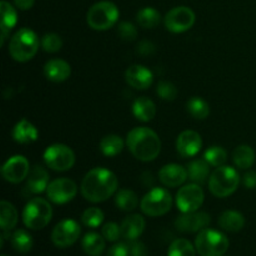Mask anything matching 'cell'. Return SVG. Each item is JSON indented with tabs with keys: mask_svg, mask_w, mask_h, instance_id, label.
<instances>
[{
	"mask_svg": "<svg viewBox=\"0 0 256 256\" xmlns=\"http://www.w3.org/2000/svg\"><path fill=\"white\" fill-rule=\"evenodd\" d=\"M116 175L105 168L90 170L82 182V194L90 202H104L118 192Z\"/></svg>",
	"mask_w": 256,
	"mask_h": 256,
	"instance_id": "obj_1",
	"label": "cell"
},
{
	"mask_svg": "<svg viewBox=\"0 0 256 256\" xmlns=\"http://www.w3.org/2000/svg\"><path fill=\"white\" fill-rule=\"evenodd\" d=\"M126 146L135 159L149 162L156 159L162 152V142L154 130L135 128L128 134Z\"/></svg>",
	"mask_w": 256,
	"mask_h": 256,
	"instance_id": "obj_2",
	"label": "cell"
},
{
	"mask_svg": "<svg viewBox=\"0 0 256 256\" xmlns=\"http://www.w3.org/2000/svg\"><path fill=\"white\" fill-rule=\"evenodd\" d=\"M39 48L40 40L36 32L28 28H22L10 39L9 54L15 62H26L38 54Z\"/></svg>",
	"mask_w": 256,
	"mask_h": 256,
	"instance_id": "obj_3",
	"label": "cell"
},
{
	"mask_svg": "<svg viewBox=\"0 0 256 256\" xmlns=\"http://www.w3.org/2000/svg\"><path fill=\"white\" fill-rule=\"evenodd\" d=\"M240 184V175L236 169L232 166L216 168L209 179V189L214 196L224 199L238 190Z\"/></svg>",
	"mask_w": 256,
	"mask_h": 256,
	"instance_id": "obj_4",
	"label": "cell"
},
{
	"mask_svg": "<svg viewBox=\"0 0 256 256\" xmlns=\"http://www.w3.org/2000/svg\"><path fill=\"white\" fill-rule=\"evenodd\" d=\"M120 12L112 2H100L92 5L86 15V22L92 29L105 32L112 29L119 22Z\"/></svg>",
	"mask_w": 256,
	"mask_h": 256,
	"instance_id": "obj_5",
	"label": "cell"
},
{
	"mask_svg": "<svg viewBox=\"0 0 256 256\" xmlns=\"http://www.w3.org/2000/svg\"><path fill=\"white\" fill-rule=\"evenodd\" d=\"M229 246L226 235L208 228L202 230L195 239V248L200 256H224Z\"/></svg>",
	"mask_w": 256,
	"mask_h": 256,
	"instance_id": "obj_6",
	"label": "cell"
},
{
	"mask_svg": "<svg viewBox=\"0 0 256 256\" xmlns=\"http://www.w3.org/2000/svg\"><path fill=\"white\" fill-rule=\"evenodd\" d=\"M52 219V208L45 199H32L22 212V222L30 230H42L49 225Z\"/></svg>",
	"mask_w": 256,
	"mask_h": 256,
	"instance_id": "obj_7",
	"label": "cell"
},
{
	"mask_svg": "<svg viewBox=\"0 0 256 256\" xmlns=\"http://www.w3.org/2000/svg\"><path fill=\"white\" fill-rule=\"evenodd\" d=\"M172 196L164 188H154L150 190L140 202L142 212L150 218L166 215L172 210Z\"/></svg>",
	"mask_w": 256,
	"mask_h": 256,
	"instance_id": "obj_8",
	"label": "cell"
},
{
	"mask_svg": "<svg viewBox=\"0 0 256 256\" xmlns=\"http://www.w3.org/2000/svg\"><path fill=\"white\" fill-rule=\"evenodd\" d=\"M44 162L54 172H68L75 165V154L64 144H54L44 152Z\"/></svg>",
	"mask_w": 256,
	"mask_h": 256,
	"instance_id": "obj_9",
	"label": "cell"
},
{
	"mask_svg": "<svg viewBox=\"0 0 256 256\" xmlns=\"http://www.w3.org/2000/svg\"><path fill=\"white\" fill-rule=\"evenodd\" d=\"M196 22V15L192 9L188 6H176L170 10L164 19L165 28L170 32L182 34L194 26Z\"/></svg>",
	"mask_w": 256,
	"mask_h": 256,
	"instance_id": "obj_10",
	"label": "cell"
},
{
	"mask_svg": "<svg viewBox=\"0 0 256 256\" xmlns=\"http://www.w3.org/2000/svg\"><path fill=\"white\" fill-rule=\"evenodd\" d=\"M205 200L204 190L199 184H189L182 186L176 194V206L182 214L199 212Z\"/></svg>",
	"mask_w": 256,
	"mask_h": 256,
	"instance_id": "obj_11",
	"label": "cell"
},
{
	"mask_svg": "<svg viewBox=\"0 0 256 256\" xmlns=\"http://www.w3.org/2000/svg\"><path fill=\"white\" fill-rule=\"evenodd\" d=\"M82 235V228L75 220L66 219L56 225L52 230V242L60 249L72 246Z\"/></svg>",
	"mask_w": 256,
	"mask_h": 256,
	"instance_id": "obj_12",
	"label": "cell"
},
{
	"mask_svg": "<svg viewBox=\"0 0 256 256\" xmlns=\"http://www.w3.org/2000/svg\"><path fill=\"white\" fill-rule=\"evenodd\" d=\"M48 199L56 205L68 204L78 195V185L72 180L60 178L50 182L46 189Z\"/></svg>",
	"mask_w": 256,
	"mask_h": 256,
	"instance_id": "obj_13",
	"label": "cell"
},
{
	"mask_svg": "<svg viewBox=\"0 0 256 256\" xmlns=\"http://www.w3.org/2000/svg\"><path fill=\"white\" fill-rule=\"evenodd\" d=\"M30 174V164L22 155H15L10 158L2 168V175L4 180L12 184H19L28 179Z\"/></svg>",
	"mask_w": 256,
	"mask_h": 256,
	"instance_id": "obj_14",
	"label": "cell"
},
{
	"mask_svg": "<svg viewBox=\"0 0 256 256\" xmlns=\"http://www.w3.org/2000/svg\"><path fill=\"white\" fill-rule=\"evenodd\" d=\"M212 222V218L204 212H195L182 214L175 220V228L179 232L190 234V232H200L206 229Z\"/></svg>",
	"mask_w": 256,
	"mask_h": 256,
	"instance_id": "obj_15",
	"label": "cell"
},
{
	"mask_svg": "<svg viewBox=\"0 0 256 256\" xmlns=\"http://www.w3.org/2000/svg\"><path fill=\"white\" fill-rule=\"evenodd\" d=\"M202 148V139L199 132L185 130L178 136L176 150L182 158H194Z\"/></svg>",
	"mask_w": 256,
	"mask_h": 256,
	"instance_id": "obj_16",
	"label": "cell"
},
{
	"mask_svg": "<svg viewBox=\"0 0 256 256\" xmlns=\"http://www.w3.org/2000/svg\"><path fill=\"white\" fill-rule=\"evenodd\" d=\"M125 80L134 89L146 90L152 85L154 75L142 65H132L125 72Z\"/></svg>",
	"mask_w": 256,
	"mask_h": 256,
	"instance_id": "obj_17",
	"label": "cell"
},
{
	"mask_svg": "<svg viewBox=\"0 0 256 256\" xmlns=\"http://www.w3.org/2000/svg\"><path fill=\"white\" fill-rule=\"evenodd\" d=\"M159 179L168 188H179L189 179L188 169L178 164H168L159 172Z\"/></svg>",
	"mask_w": 256,
	"mask_h": 256,
	"instance_id": "obj_18",
	"label": "cell"
},
{
	"mask_svg": "<svg viewBox=\"0 0 256 256\" xmlns=\"http://www.w3.org/2000/svg\"><path fill=\"white\" fill-rule=\"evenodd\" d=\"M44 74L50 82H62L69 79L72 75V66L65 60L52 59L45 64Z\"/></svg>",
	"mask_w": 256,
	"mask_h": 256,
	"instance_id": "obj_19",
	"label": "cell"
},
{
	"mask_svg": "<svg viewBox=\"0 0 256 256\" xmlns=\"http://www.w3.org/2000/svg\"><path fill=\"white\" fill-rule=\"evenodd\" d=\"M146 222L145 219L139 214L130 215L125 218L124 222H122V236L128 242L132 240H138L144 232Z\"/></svg>",
	"mask_w": 256,
	"mask_h": 256,
	"instance_id": "obj_20",
	"label": "cell"
},
{
	"mask_svg": "<svg viewBox=\"0 0 256 256\" xmlns=\"http://www.w3.org/2000/svg\"><path fill=\"white\" fill-rule=\"evenodd\" d=\"M50 184V178L46 170L42 166L32 168L30 170V174L26 179V190L32 194H42L46 192L48 186Z\"/></svg>",
	"mask_w": 256,
	"mask_h": 256,
	"instance_id": "obj_21",
	"label": "cell"
},
{
	"mask_svg": "<svg viewBox=\"0 0 256 256\" xmlns=\"http://www.w3.org/2000/svg\"><path fill=\"white\" fill-rule=\"evenodd\" d=\"M0 12H2V25H0L2 26L0 28V30H2V42H0V45L4 46L5 42L9 38L10 30L18 22V12L12 4L5 2V0L0 2Z\"/></svg>",
	"mask_w": 256,
	"mask_h": 256,
	"instance_id": "obj_22",
	"label": "cell"
},
{
	"mask_svg": "<svg viewBox=\"0 0 256 256\" xmlns=\"http://www.w3.org/2000/svg\"><path fill=\"white\" fill-rule=\"evenodd\" d=\"M38 138H39V130L26 119L20 120L12 129V139L18 144H32V142H36Z\"/></svg>",
	"mask_w": 256,
	"mask_h": 256,
	"instance_id": "obj_23",
	"label": "cell"
},
{
	"mask_svg": "<svg viewBox=\"0 0 256 256\" xmlns=\"http://www.w3.org/2000/svg\"><path fill=\"white\" fill-rule=\"evenodd\" d=\"M132 114L142 122H152L156 115V105L146 96L138 98L132 104Z\"/></svg>",
	"mask_w": 256,
	"mask_h": 256,
	"instance_id": "obj_24",
	"label": "cell"
},
{
	"mask_svg": "<svg viewBox=\"0 0 256 256\" xmlns=\"http://www.w3.org/2000/svg\"><path fill=\"white\" fill-rule=\"evenodd\" d=\"M219 226L228 232H242L245 226L244 215L235 210H226L220 215Z\"/></svg>",
	"mask_w": 256,
	"mask_h": 256,
	"instance_id": "obj_25",
	"label": "cell"
},
{
	"mask_svg": "<svg viewBox=\"0 0 256 256\" xmlns=\"http://www.w3.org/2000/svg\"><path fill=\"white\" fill-rule=\"evenodd\" d=\"M189 179L195 184L202 185L210 179V164L205 159L194 160L188 165Z\"/></svg>",
	"mask_w": 256,
	"mask_h": 256,
	"instance_id": "obj_26",
	"label": "cell"
},
{
	"mask_svg": "<svg viewBox=\"0 0 256 256\" xmlns=\"http://www.w3.org/2000/svg\"><path fill=\"white\" fill-rule=\"evenodd\" d=\"M256 160V154L249 145H240L232 152V162L240 170H249Z\"/></svg>",
	"mask_w": 256,
	"mask_h": 256,
	"instance_id": "obj_27",
	"label": "cell"
},
{
	"mask_svg": "<svg viewBox=\"0 0 256 256\" xmlns=\"http://www.w3.org/2000/svg\"><path fill=\"white\" fill-rule=\"evenodd\" d=\"M19 222L18 210L9 202H0V226L2 232H10L16 226Z\"/></svg>",
	"mask_w": 256,
	"mask_h": 256,
	"instance_id": "obj_28",
	"label": "cell"
},
{
	"mask_svg": "<svg viewBox=\"0 0 256 256\" xmlns=\"http://www.w3.org/2000/svg\"><path fill=\"white\" fill-rule=\"evenodd\" d=\"M82 250L89 256H102L105 252V238L96 232H89L82 239Z\"/></svg>",
	"mask_w": 256,
	"mask_h": 256,
	"instance_id": "obj_29",
	"label": "cell"
},
{
	"mask_svg": "<svg viewBox=\"0 0 256 256\" xmlns=\"http://www.w3.org/2000/svg\"><path fill=\"white\" fill-rule=\"evenodd\" d=\"M124 140L119 135H106L100 142V150L108 158L118 156L124 149Z\"/></svg>",
	"mask_w": 256,
	"mask_h": 256,
	"instance_id": "obj_30",
	"label": "cell"
},
{
	"mask_svg": "<svg viewBox=\"0 0 256 256\" xmlns=\"http://www.w3.org/2000/svg\"><path fill=\"white\" fill-rule=\"evenodd\" d=\"M115 204L122 212H134L139 206V198L132 190H119L115 195Z\"/></svg>",
	"mask_w": 256,
	"mask_h": 256,
	"instance_id": "obj_31",
	"label": "cell"
},
{
	"mask_svg": "<svg viewBox=\"0 0 256 256\" xmlns=\"http://www.w3.org/2000/svg\"><path fill=\"white\" fill-rule=\"evenodd\" d=\"M136 22L144 29H154L162 22V14L155 8H144L138 12Z\"/></svg>",
	"mask_w": 256,
	"mask_h": 256,
	"instance_id": "obj_32",
	"label": "cell"
},
{
	"mask_svg": "<svg viewBox=\"0 0 256 256\" xmlns=\"http://www.w3.org/2000/svg\"><path fill=\"white\" fill-rule=\"evenodd\" d=\"M10 240H12V245L14 250L19 254H28V252H32V245H34L32 236L25 230H16L12 235Z\"/></svg>",
	"mask_w": 256,
	"mask_h": 256,
	"instance_id": "obj_33",
	"label": "cell"
},
{
	"mask_svg": "<svg viewBox=\"0 0 256 256\" xmlns=\"http://www.w3.org/2000/svg\"><path fill=\"white\" fill-rule=\"evenodd\" d=\"M188 112L196 120H205L210 115V106L202 98L194 96L186 102Z\"/></svg>",
	"mask_w": 256,
	"mask_h": 256,
	"instance_id": "obj_34",
	"label": "cell"
},
{
	"mask_svg": "<svg viewBox=\"0 0 256 256\" xmlns=\"http://www.w3.org/2000/svg\"><path fill=\"white\" fill-rule=\"evenodd\" d=\"M196 248L186 239H178L170 245L168 256H196Z\"/></svg>",
	"mask_w": 256,
	"mask_h": 256,
	"instance_id": "obj_35",
	"label": "cell"
},
{
	"mask_svg": "<svg viewBox=\"0 0 256 256\" xmlns=\"http://www.w3.org/2000/svg\"><path fill=\"white\" fill-rule=\"evenodd\" d=\"M204 159L209 162L210 166H214V168L224 166L228 162V152L224 148L214 145V146L209 148V149L205 152Z\"/></svg>",
	"mask_w": 256,
	"mask_h": 256,
	"instance_id": "obj_36",
	"label": "cell"
},
{
	"mask_svg": "<svg viewBox=\"0 0 256 256\" xmlns=\"http://www.w3.org/2000/svg\"><path fill=\"white\" fill-rule=\"evenodd\" d=\"M82 222L85 226L96 229L104 222V212L99 208H89L84 212L82 216Z\"/></svg>",
	"mask_w": 256,
	"mask_h": 256,
	"instance_id": "obj_37",
	"label": "cell"
},
{
	"mask_svg": "<svg viewBox=\"0 0 256 256\" xmlns=\"http://www.w3.org/2000/svg\"><path fill=\"white\" fill-rule=\"evenodd\" d=\"M42 48L44 49V52H49V54H55V52H60L62 48V38L54 32L45 34L42 38Z\"/></svg>",
	"mask_w": 256,
	"mask_h": 256,
	"instance_id": "obj_38",
	"label": "cell"
},
{
	"mask_svg": "<svg viewBox=\"0 0 256 256\" xmlns=\"http://www.w3.org/2000/svg\"><path fill=\"white\" fill-rule=\"evenodd\" d=\"M156 92L160 99L165 100V102H174L178 96L176 86L170 82H159L156 88Z\"/></svg>",
	"mask_w": 256,
	"mask_h": 256,
	"instance_id": "obj_39",
	"label": "cell"
},
{
	"mask_svg": "<svg viewBox=\"0 0 256 256\" xmlns=\"http://www.w3.org/2000/svg\"><path fill=\"white\" fill-rule=\"evenodd\" d=\"M118 34L124 42H134L138 38V29L132 22H122L118 26Z\"/></svg>",
	"mask_w": 256,
	"mask_h": 256,
	"instance_id": "obj_40",
	"label": "cell"
},
{
	"mask_svg": "<svg viewBox=\"0 0 256 256\" xmlns=\"http://www.w3.org/2000/svg\"><path fill=\"white\" fill-rule=\"evenodd\" d=\"M102 235L105 238L106 242H116L122 236V228L116 222H108L102 226Z\"/></svg>",
	"mask_w": 256,
	"mask_h": 256,
	"instance_id": "obj_41",
	"label": "cell"
},
{
	"mask_svg": "<svg viewBox=\"0 0 256 256\" xmlns=\"http://www.w3.org/2000/svg\"><path fill=\"white\" fill-rule=\"evenodd\" d=\"M128 246H129L130 256H148V248L145 246V244L138 242V240L129 242Z\"/></svg>",
	"mask_w": 256,
	"mask_h": 256,
	"instance_id": "obj_42",
	"label": "cell"
},
{
	"mask_svg": "<svg viewBox=\"0 0 256 256\" xmlns=\"http://www.w3.org/2000/svg\"><path fill=\"white\" fill-rule=\"evenodd\" d=\"M138 54L142 55V56H150V55H154L156 52V46L152 44L149 40H142L138 44Z\"/></svg>",
	"mask_w": 256,
	"mask_h": 256,
	"instance_id": "obj_43",
	"label": "cell"
},
{
	"mask_svg": "<svg viewBox=\"0 0 256 256\" xmlns=\"http://www.w3.org/2000/svg\"><path fill=\"white\" fill-rule=\"evenodd\" d=\"M106 256H130L129 246L125 242H116L110 248Z\"/></svg>",
	"mask_w": 256,
	"mask_h": 256,
	"instance_id": "obj_44",
	"label": "cell"
},
{
	"mask_svg": "<svg viewBox=\"0 0 256 256\" xmlns=\"http://www.w3.org/2000/svg\"><path fill=\"white\" fill-rule=\"evenodd\" d=\"M242 182H244L245 188H248V189H256V172H252V170L248 172L244 175Z\"/></svg>",
	"mask_w": 256,
	"mask_h": 256,
	"instance_id": "obj_45",
	"label": "cell"
},
{
	"mask_svg": "<svg viewBox=\"0 0 256 256\" xmlns=\"http://www.w3.org/2000/svg\"><path fill=\"white\" fill-rule=\"evenodd\" d=\"M14 4L18 9L22 10H30L35 4V0H14Z\"/></svg>",
	"mask_w": 256,
	"mask_h": 256,
	"instance_id": "obj_46",
	"label": "cell"
},
{
	"mask_svg": "<svg viewBox=\"0 0 256 256\" xmlns=\"http://www.w3.org/2000/svg\"><path fill=\"white\" fill-rule=\"evenodd\" d=\"M2 256H6V255H2Z\"/></svg>",
	"mask_w": 256,
	"mask_h": 256,
	"instance_id": "obj_47",
	"label": "cell"
}]
</instances>
